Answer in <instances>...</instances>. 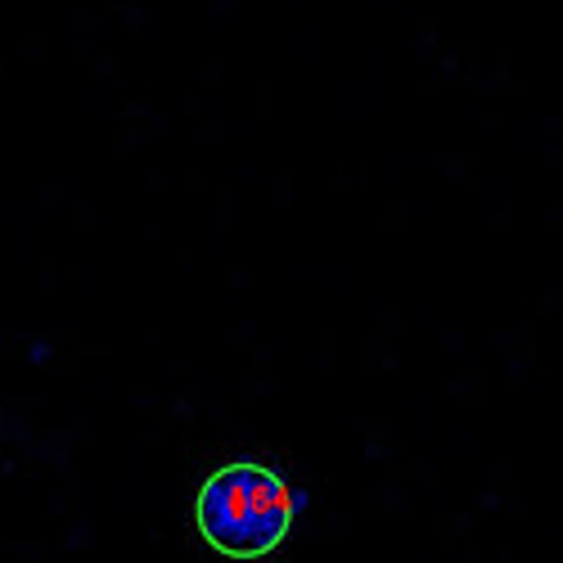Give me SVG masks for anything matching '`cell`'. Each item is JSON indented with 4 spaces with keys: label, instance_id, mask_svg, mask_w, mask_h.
Listing matches in <instances>:
<instances>
[{
    "label": "cell",
    "instance_id": "cell-1",
    "mask_svg": "<svg viewBox=\"0 0 563 563\" xmlns=\"http://www.w3.org/2000/svg\"><path fill=\"white\" fill-rule=\"evenodd\" d=\"M307 509V492L271 464L234 460L199 487L195 528L225 559H266L289 541L294 519Z\"/></svg>",
    "mask_w": 563,
    "mask_h": 563
}]
</instances>
